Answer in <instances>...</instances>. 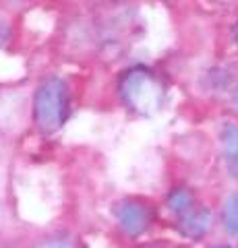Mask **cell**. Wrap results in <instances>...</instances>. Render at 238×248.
I'll return each instance as SVG.
<instances>
[{"mask_svg":"<svg viewBox=\"0 0 238 248\" xmlns=\"http://www.w3.org/2000/svg\"><path fill=\"white\" fill-rule=\"evenodd\" d=\"M118 95L130 112L147 116L162 108L164 85L149 68L135 66L120 77Z\"/></svg>","mask_w":238,"mask_h":248,"instance_id":"6da1fadb","label":"cell"},{"mask_svg":"<svg viewBox=\"0 0 238 248\" xmlns=\"http://www.w3.org/2000/svg\"><path fill=\"white\" fill-rule=\"evenodd\" d=\"M68 110H71V102H68L66 83L60 77L44 79L33 97V122L40 128V133H56L66 122Z\"/></svg>","mask_w":238,"mask_h":248,"instance_id":"7a4b0ae2","label":"cell"},{"mask_svg":"<svg viewBox=\"0 0 238 248\" xmlns=\"http://www.w3.org/2000/svg\"><path fill=\"white\" fill-rule=\"evenodd\" d=\"M116 219H118V226L120 230L125 232L127 236L135 238L143 234L145 230L149 228L151 223V211L147 205H143L141 201H135V199H127L122 201L116 209Z\"/></svg>","mask_w":238,"mask_h":248,"instance_id":"3957f363","label":"cell"},{"mask_svg":"<svg viewBox=\"0 0 238 248\" xmlns=\"http://www.w3.org/2000/svg\"><path fill=\"white\" fill-rule=\"evenodd\" d=\"M189 203H190V197L184 190H176L170 197V207L174 209V211H184V209L189 207Z\"/></svg>","mask_w":238,"mask_h":248,"instance_id":"277c9868","label":"cell"},{"mask_svg":"<svg viewBox=\"0 0 238 248\" xmlns=\"http://www.w3.org/2000/svg\"><path fill=\"white\" fill-rule=\"evenodd\" d=\"M9 40H11V27L6 21L0 19V48H4L9 44Z\"/></svg>","mask_w":238,"mask_h":248,"instance_id":"5b68a950","label":"cell"},{"mask_svg":"<svg viewBox=\"0 0 238 248\" xmlns=\"http://www.w3.org/2000/svg\"><path fill=\"white\" fill-rule=\"evenodd\" d=\"M48 248H71L68 244H64V242H52Z\"/></svg>","mask_w":238,"mask_h":248,"instance_id":"8992f818","label":"cell"},{"mask_svg":"<svg viewBox=\"0 0 238 248\" xmlns=\"http://www.w3.org/2000/svg\"><path fill=\"white\" fill-rule=\"evenodd\" d=\"M147 248H158V246H147Z\"/></svg>","mask_w":238,"mask_h":248,"instance_id":"52a82bcc","label":"cell"}]
</instances>
